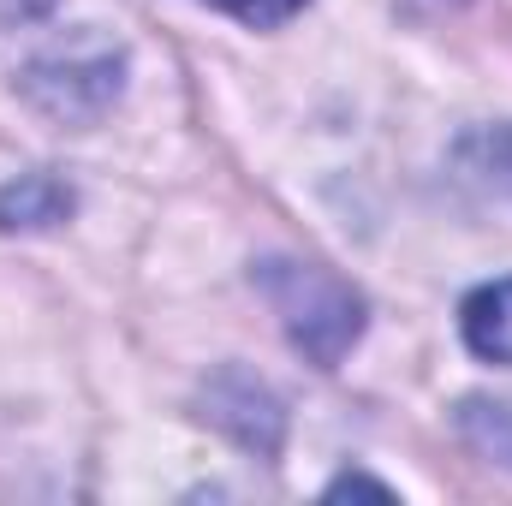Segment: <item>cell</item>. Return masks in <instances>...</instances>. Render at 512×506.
<instances>
[{"instance_id": "1", "label": "cell", "mask_w": 512, "mask_h": 506, "mask_svg": "<svg viewBox=\"0 0 512 506\" xmlns=\"http://www.w3.org/2000/svg\"><path fill=\"white\" fill-rule=\"evenodd\" d=\"M256 280H262V292H268V304H274L286 340H292L310 364L334 370V364L358 346V334H364V298H358L340 274H328V268H316V262H286V256H274V262L256 268Z\"/></svg>"}, {"instance_id": "2", "label": "cell", "mask_w": 512, "mask_h": 506, "mask_svg": "<svg viewBox=\"0 0 512 506\" xmlns=\"http://www.w3.org/2000/svg\"><path fill=\"white\" fill-rule=\"evenodd\" d=\"M120 48H78V54H54V60H36L18 90L48 114V120H66V126H90L102 120L114 102H120Z\"/></svg>"}, {"instance_id": "3", "label": "cell", "mask_w": 512, "mask_h": 506, "mask_svg": "<svg viewBox=\"0 0 512 506\" xmlns=\"http://www.w3.org/2000/svg\"><path fill=\"white\" fill-rule=\"evenodd\" d=\"M203 417L215 423V429H227L233 441H245V447H256V453H274L280 447V399L262 387V381H251L245 370H221V376L209 381V393H203Z\"/></svg>"}, {"instance_id": "4", "label": "cell", "mask_w": 512, "mask_h": 506, "mask_svg": "<svg viewBox=\"0 0 512 506\" xmlns=\"http://www.w3.org/2000/svg\"><path fill=\"white\" fill-rule=\"evenodd\" d=\"M72 215V191L54 173H18L0 191V233H48Z\"/></svg>"}, {"instance_id": "5", "label": "cell", "mask_w": 512, "mask_h": 506, "mask_svg": "<svg viewBox=\"0 0 512 506\" xmlns=\"http://www.w3.org/2000/svg\"><path fill=\"white\" fill-rule=\"evenodd\" d=\"M465 346L489 364H507L512 370V280H495V286H477L465 298Z\"/></svg>"}, {"instance_id": "6", "label": "cell", "mask_w": 512, "mask_h": 506, "mask_svg": "<svg viewBox=\"0 0 512 506\" xmlns=\"http://www.w3.org/2000/svg\"><path fill=\"white\" fill-rule=\"evenodd\" d=\"M459 435L489 459L512 471V399H465L459 405Z\"/></svg>"}, {"instance_id": "7", "label": "cell", "mask_w": 512, "mask_h": 506, "mask_svg": "<svg viewBox=\"0 0 512 506\" xmlns=\"http://www.w3.org/2000/svg\"><path fill=\"white\" fill-rule=\"evenodd\" d=\"M459 167L483 185V191H501L512 197V126H483L459 143Z\"/></svg>"}, {"instance_id": "8", "label": "cell", "mask_w": 512, "mask_h": 506, "mask_svg": "<svg viewBox=\"0 0 512 506\" xmlns=\"http://www.w3.org/2000/svg\"><path fill=\"white\" fill-rule=\"evenodd\" d=\"M203 6L233 12V18H245V24H256V30H268V24H286L292 12H304L310 0H203Z\"/></svg>"}, {"instance_id": "9", "label": "cell", "mask_w": 512, "mask_h": 506, "mask_svg": "<svg viewBox=\"0 0 512 506\" xmlns=\"http://www.w3.org/2000/svg\"><path fill=\"white\" fill-rule=\"evenodd\" d=\"M346 495H370V501H393V489H387V483H376V477H358V471H352V477H334V483H328V501H346Z\"/></svg>"}]
</instances>
